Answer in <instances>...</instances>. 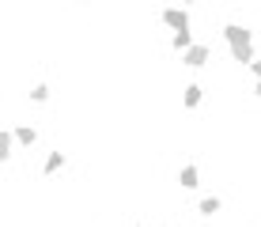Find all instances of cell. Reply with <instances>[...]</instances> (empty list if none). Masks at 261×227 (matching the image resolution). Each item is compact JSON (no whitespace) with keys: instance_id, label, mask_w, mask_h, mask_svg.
<instances>
[{"instance_id":"1","label":"cell","mask_w":261,"mask_h":227,"mask_svg":"<svg viewBox=\"0 0 261 227\" xmlns=\"http://www.w3.org/2000/svg\"><path fill=\"white\" fill-rule=\"evenodd\" d=\"M159 23H163L170 34H174V31H190V27H193L190 8H186V4H170V8H163V12H159Z\"/></svg>"},{"instance_id":"2","label":"cell","mask_w":261,"mask_h":227,"mask_svg":"<svg viewBox=\"0 0 261 227\" xmlns=\"http://www.w3.org/2000/svg\"><path fill=\"white\" fill-rule=\"evenodd\" d=\"M182 65H186V68H208V65H212V45L193 42L190 49L182 53Z\"/></svg>"},{"instance_id":"3","label":"cell","mask_w":261,"mask_h":227,"mask_svg":"<svg viewBox=\"0 0 261 227\" xmlns=\"http://www.w3.org/2000/svg\"><path fill=\"white\" fill-rule=\"evenodd\" d=\"M220 34H223L227 45H250V42H254V31H250L246 23H223Z\"/></svg>"},{"instance_id":"4","label":"cell","mask_w":261,"mask_h":227,"mask_svg":"<svg viewBox=\"0 0 261 227\" xmlns=\"http://www.w3.org/2000/svg\"><path fill=\"white\" fill-rule=\"evenodd\" d=\"M204 103V87L201 84H186L182 87V110H197Z\"/></svg>"},{"instance_id":"5","label":"cell","mask_w":261,"mask_h":227,"mask_svg":"<svg viewBox=\"0 0 261 227\" xmlns=\"http://www.w3.org/2000/svg\"><path fill=\"white\" fill-rule=\"evenodd\" d=\"M178 186L182 189H197L201 186V170H197L193 163H182V167H178Z\"/></svg>"},{"instance_id":"6","label":"cell","mask_w":261,"mask_h":227,"mask_svg":"<svg viewBox=\"0 0 261 227\" xmlns=\"http://www.w3.org/2000/svg\"><path fill=\"white\" fill-rule=\"evenodd\" d=\"M15 148H19V140H15L12 129H0V163H8L15 156Z\"/></svg>"},{"instance_id":"7","label":"cell","mask_w":261,"mask_h":227,"mask_svg":"<svg viewBox=\"0 0 261 227\" xmlns=\"http://www.w3.org/2000/svg\"><path fill=\"white\" fill-rule=\"evenodd\" d=\"M15 140H19V148H34V144H38V129H34V125H15Z\"/></svg>"},{"instance_id":"8","label":"cell","mask_w":261,"mask_h":227,"mask_svg":"<svg viewBox=\"0 0 261 227\" xmlns=\"http://www.w3.org/2000/svg\"><path fill=\"white\" fill-rule=\"evenodd\" d=\"M65 163H68V156H65L61 148H57V152H49V156H46V163H42V174H46V178H49V174H57V170L65 167Z\"/></svg>"},{"instance_id":"9","label":"cell","mask_w":261,"mask_h":227,"mask_svg":"<svg viewBox=\"0 0 261 227\" xmlns=\"http://www.w3.org/2000/svg\"><path fill=\"white\" fill-rule=\"evenodd\" d=\"M190 45H193V27H190V31H174V34H170V49H174V53H186Z\"/></svg>"},{"instance_id":"10","label":"cell","mask_w":261,"mask_h":227,"mask_svg":"<svg viewBox=\"0 0 261 227\" xmlns=\"http://www.w3.org/2000/svg\"><path fill=\"white\" fill-rule=\"evenodd\" d=\"M254 57H257V53H254V42H250V45H231V61H235V65L246 68Z\"/></svg>"},{"instance_id":"11","label":"cell","mask_w":261,"mask_h":227,"mask_svg":"<svg viewBox=\"0 0 261 227\" xmlns=\"http://www.w3.org/2000/svg\"><path fill=\"white\" fill-rule=\"evenodd\" d=\"M49 95H53V87H49V84H34L31 91H27V98H31V103H38V106H42V103H49Z\"/></svg>"},{"instance_id":"12","label":"cell","mask_w":261,"mask_h":227,"mask_svg":"<svg viewBox=\"0 0 261 227\" xmlns=\"http://www.w3.org/2000/svg\"><path fill=\"white\" fill-rule=\"evenodd\" d=\"M220 208H223V201H220V197H201V205H197V212H201V216H216V212H220Z\"/></svg>"},{"instance_id":"13","label":"cell","mask_w":261,"mask_h":227,"mask_svg":"<svg viewBox=\"0 0 261 227\" xmlns=\"http://www.w3.org/2000/svg\"><path fill=\"white\" fill-rule=\"evenodd\" d=\"M246 68H250V76H254V80H261V57H254Z\"/></svg>"},{"instance_id":"14","label":"cell","mask_w":261,"mask_h":227,"mask_svg":"<svg viewBox=\"0 0 261 227\" xmlns=\"http://www.w3.org/2000/svg\"><path fill=\"white\" fill-rule=\"evenodd\" d=\"M254 95L261 98V80H254Z\"/></svg>"},{"instance_id":"15","label":"cell","mask_w":261,"mask_h":227,"mask_svg":"<svg viewBox=\"0 0 261 227\" xmlns=\"http://www.w3.org/2000/svg\"><path fill=\"white\" fill-rule=\"evenodd\" d=\"M76 4H80V8H91V4H95V0H76Z\"/></svg>"},{"instance_id":"16","label":"cell","mask_w":261,"mask_h":227,"mask_svg":"<svg viewBox=\"0 0 261 227\" xmlns=\"http://www.w3.org/2000/svg\"><path fill=\"white\" fill-rule=\"evenodd\" d=\"M174 4H186V8H190V4H193V0H174Z\"/></svg>"}]
</instances>
